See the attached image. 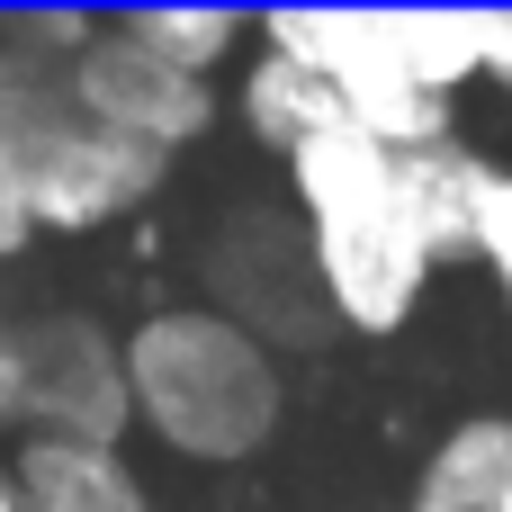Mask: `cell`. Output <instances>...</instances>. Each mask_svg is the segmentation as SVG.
<instances>
[{"label":"cell","mask_w":512,"mask_h":512,"mask_svg":"<svg viewBox=\"0 0 512 512\" xmlns=\"http://www.w3.org/2000/svg\"><path fill=\"white\" fill-rule=\"evenodd\" d=\"M27 243H36V234H27V207H18V189H9V171H0V270H9Z\"/></svg>","instance_id":"12"},{"label":"cell","mask_w":512,"mask_h":512,"mask_svg":"<svg viewBox=\"0 0 512 512\" xmlns=\"http://www.w3.org/2000/svg\"><path fill=\"white\" fill-rule=\"evenodd\" d=\"M126 18V36L144 45V54H162L171 72H189V81H216L243 45H252V18H234V9H117Z\"/></svg>","instance_id":"10"},{"label":"cell","mask_w":512,"mask_h":512,"mask_svg":"<svg viewBox=\"0 0 512 512\" xmlns=\"http://www.w3.org/2000/svg\"><path fill=\"white\" fill-rule=\"evenodd\" d=\"M279 171H288V225H297L315 306L360 342L405 333L432 279L468 261V198L486 171L477 144L396 153V144H369L360 126H324Z\"/></svg>","instance_id":"1"},{"label":"cell","mask_w":512,"mask_h":512,"mask_svg":"<svg viewBox=\"0 0 512 512\" xmlns=\"http://www.w3.org/2000/svg\"><path fill=\"white\" fill-rule=\"evenodd\" d=\"M18 441H117L126 450V378L117 333L90 315L18 324Z\"/></svg>","instance_id":"6"},{"label":"cell","mask_w":512,"mask_h":512,"mask_svg":"<svg viewBox=\"0 0 512 512\" xmlns=\"http://www.w3.org/2000/svg\"><path fill=\"white\" fill-rule=\"evenodd\" d=\"M0 512H18V495H9V459H0Z\"/></svg>","instance_id":"15"},{"label":"cell","mask_w":512,"mask_h":512,"mask_svg":"<svg viewBox=\"0 0 512 512\" xmlns=\"http://www.w3.org/2000/svg\"><path fill=\"white\" fill-rule=\"evenodd\" d=\"M9 495L18 512H153L144 468L117 441H18Z\"/></svg>","instance_id":"7"},{"label":"cell","mask_w":512,"mask_h":512,"mask_svg":"<svg viewBox=\"0 0 512 512\" xmlns=\"http://www.w3.org/2000/svg\"><path fill=\"white\" fill-rule=\"evenodd\" d=\"M252 45L288 54L297 72H315L342 108V126H360L369 144H396V153H423V144H459V108L432 99L396 36H387V9H279V18H252Z\"/></svg>","instance_id":"4"},{"label":"cell","mask_w":512,"mask_h":512,"mask_svg":"<svg viewBox=\"0 0 512 512\" xmlns=\"http://www.w3.org/2000/svg\"><path fill=\"white\" fill-rule=\"evenodd\" d=\"M126 423L180 468H243L279 441L288 378L261 333L216 306H153L117 333Z\"/></svg>","instance_id":"3"},{"label":"cell","mask_w":512,"mask_h":512,"mask_svg":"<svg viewBox=\"0 0 512 512\" xmlns=\"http://www.w3.org/2000/svg\"><path fill=\"white\" fill-rule=\"evenodd\" d=\"M0 432H18V324H0Z\"/></svg>","instance_id":"13"},{"label":"cell","mask_w":512,"mask_h":512,"mask_svg":"<svg viewBox=\"0 0 512 512\" xmlns=\"http://www.w3.org/2000/svg\"><path fill=\"white\" fill-rule=\"evenodd\" d=\"M63 81H72V99H81L99 126H117V135L171 153V162L225 117L216 81H189V72H171L162 54H144L117 9H108V18H81V36H72V54H63Z\"/></svg>","instance_id":"5"},{"label":"cell","mask_w":512,"mask_h":512,"mask_svg":"<svg viewBox=\"0 0 512 512\" xmlns=\"http://www.w3.org/2000/svg\"><path fill=\"white\" fill-rule=\"evenodd\" d=\"M468 261L495 279V306L512 324V162L477 171V198H468Z\"/></svg>","instance_id":"11"},{"label":"cell","mask_w":512,"mask_h":512,"mask_svg":"<svg viewBox=\"0 0 512 512\" xmlns=\"http://www.w3.org/2000/svg\"><path fill=\"white\" fill-rule=\"evenodd\" d=\"M486 90H504V108H512V9H495V54H486Z\"/></svg>","instance_id":"14"},{"label":"cell","mask_w":512,"mask_h":512,"mask_svg":"<svg viewBox=\"0 0 512 512\" xmlns=\"http://www.w3.org/2000/svg\"><path fill=\"white\" fill-rule=\"evenodd\" d=\"M81 18L90 9L0 18V171L27 207V234H108L135 207H153L171 180V153L99 126L72 99L63 54H72Z\"/></svg>","instance_id":"2"},{"label":"cell","mask_w":512,"mask_h":512,"mask_svg":"<svg viewBox=\"0 0 512 512\" xmlns=\"http://www.w3.org/2000/svg\"><path fill=\"white\" fill-rule=\"evenodd\" d=\"M234 117H243V135H252L261 153H279V162H288L306 135L342 126L333 90H324L315 72H297L288 54H270V45H252V63H243V81H234Z\"/></svg>","instance_id":"9"},{"label":"cell","mask_w":512,"mask_h":512,"mask_svg":"<svg viewBox=\"0 0 512 512\" xmlns=\"http://www.w3.org/2000/svg\"><path fill=\"white\" fill-rule=\"evenodd\" d=\"M405 512H512V414H459L423 450Z\"/></svg>","instance_id":"8"}]
</instances>
